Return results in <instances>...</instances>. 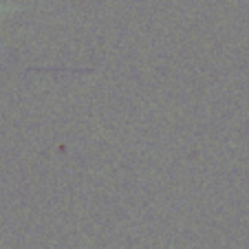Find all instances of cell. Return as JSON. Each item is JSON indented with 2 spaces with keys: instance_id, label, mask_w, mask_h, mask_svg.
Segmentation results:
<instances>
[{
  "instance_id": "obj_1",
  "label": "cell",
  "mask_w": 249,
  "mask_h": 249,
  "mask_svg": "<svg viewBox=\"0 0 249 249\" xmlns=\"http://www.w3.org/2000/svg\"><path fill=\"white\" fill-rule=\"evenodd\" d=\"M0 11H2V7H0Z\"/></svg>"
}]
</instances>
